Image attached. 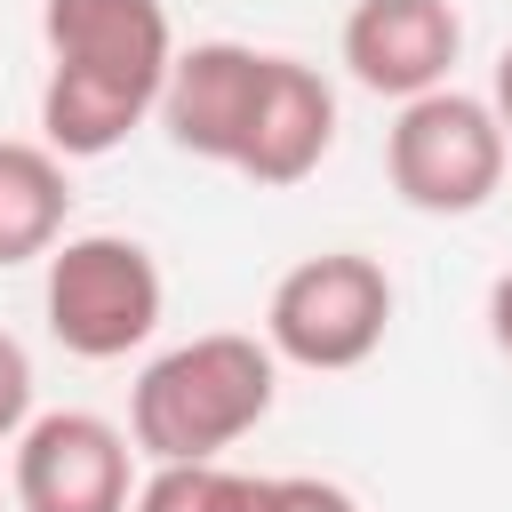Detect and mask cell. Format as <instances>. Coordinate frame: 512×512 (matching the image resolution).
I'll return each instance as SVG.
<instances>
[{
	"instance_id": "cell-3",
	"label": "cell",
	"mask_w": 512,
	"mask_h": 512,
	"mask_svg": "<svg viewBox=\"0 0 512 512\" xmlns=\"http://www.w3.org/2000/svg\"><path fill=\"white\" fill-rule=\"evenodd\" d=\"M160 264L144 240L128 232H80V240H56L48 248V280H40V312H48V336L72 352V360H120L136 352L152 328H160Z\"/></svg>"
},
{
	"instance_id": "cell-14",
	"label": "cell",
	"mask_w": 512,
	"mask_h": 512,
	"mask_svg": "<svg viewBox=\"0 0 512 512\" xmlns=\"http://www.w3.org/2000/svg\"><path fill=\"white\" fill-rule=\"evenodd\" d=\"M488 336H496V344L512 352V272H504V280L488 288Z\"/></svg>"
},
{
	"instance_id": "cell-13",
	"label": "cell",
	"mask_w": 512,
	"mask_h": 512,
	"mask_svg": "<svg viewBox=\"0 0 512 512\" xmlns=\"http://www.w3.org/2000/svg\"><path fill=\"white\" fill-rule=\"evenodd\" d=\"M264 512H360L336 480H312V472H280L264 480Z\"/></svg>"
},
{
	"instance_id": "cell-2",
	"label": "cell",
	"mask_w": 512,
	"mask_h": 512,
	"mask_svg": "<svg viewBox=\"0 0 512 512\" xmlns=\"http://www.w3.org/2000/svg\"><path fill=\"white\" fill-rule=\"evenodd\" d=\"M272 392H280L272 344H256L240 328H208L192 344H168L136 376L128 440L152 464H200V456H224L232 440H248L272 416Z\"/></svg>"
},
{
	"instance_id": "cell-1",
	"label": "cell",
	"mask_w": 512,
	"mask_h": 512,
	"mask_svg": "<svg viewBox=\"0 0 512 512\" xmlns=\"http://www.w3.org/2000/svg\"><path fill=\"white\" fill-rule=\"evenodd\" d=\"M48 88H40V144L56 160H104L128 144L144 112H160V80L176 64V32L160 0H48Z\"/></svg>"
},
{
	"instance_id": "cell-9",
	"label": "cell",
	"mask_w": 512,
	"mask_h": 512,
	"mask_svg": "<svg viewBox=\"0 0 512 512\" xmlns=\"http://www.w3.org/2000/svg\"><path fill=\"white\" fill-rule=\"evenodd\" d=\"M328 144H336V88L296 56H264L256 112H248V136H240L232 168L264 192H288L328 160Z\"/></svg>"
},
{
	"instance_id": "cell-4",
	"label": "cell",
	"mask_w": 512,
	"mask_h": 512,
	"mask_svg": "<svg viewBox=\"0 0 512 512\" xmlns=\"http://www.w3.org/2000/svg\"><path fill=\"white\" fill-rule=\"evenodd\" d=\"M504 152H512V136L496 128V112L480 96L424 88L400 104V120L384 136V176L416 216H472L496 200Z\"/></svg>"
},
{
	"instance_id": "cell-11",
	"label": "cell",
	"mask_w": 512,
	"mask_h": 512,
	"mask_svg": "<svg viewBox=\"0 0 512 512\" xmlns=\"http://www.w3.org/2000/svg\"><path fill=\"white\" fill-rule=\"evenodd\" d=\"M128 512H264V480L224 472L216 456H200V464H152V480L128 496Z\"/></svg>"
},
{
	"instance_id": "cell-7",
	"label": "cell",
	"mask_w": 512,
	"mask_h": 512,
	"mask_svg": "<svg viewBox=\"0 0 512 512\" xmlns=\"http://www.w3.org/2000/svg\"><path fill=\"white\" fill-rule=\"evenodd\" d=\"M464 56V16L448 0H352L344 16V64L368 96H424V88H448Z\"/></svg>"
},
{
	"instance_id": "cell-10",
	"label": "cell",
	"mask_w": 512,
	"mask_h": 512,
	"mask_svg": "<svg viewBox=\"0 0 512 512\" xmlns=\"http://www.w3.org/2000/svg\"><path fill=\"white\" fill-rule=\"evenodd\" d=\"M64 208H72L64 160H56L48 144L0 136V272L48 256V248L64 240Z\"/></svg>"
},
{
	"instance_id": "cell-6",
	"label": "cell",
	"mask_w": 512,
	"mask_h": 512,
	"mask_svg": "<svg viewBox=\"0 0 512 512\" xmlns=\"http://www.w3.org/2000/svg\"><path fill=\"white\" fill-rule=\"evenodd\" d=\"M136 448L88 408H48L16 432V512H128Z\"/></svg>"
},
{
	"instance_id": "cell-5",
	"label": "cell",
	"mask_w": 512,
	"mask_h": 512,
	"mask_svg": "<svg viewBox=\"0 0 512 512\" xmlns=\"http://www.w3.org/2000/svg\"><path fill=\"white\" fill-rule=\"evenodd\" d=\"M392 328V272L360 248H328V256H304L272 280V304H264V344L272 360H296V368H360Z\"/></svg>"
},
{
	"instance_id": "cell-8",
	"label": "cell",
	"mask_w": 512,
	"mask_h": 512,
	"mask_svg": "<svg viewBox=\"0 0 512 512\" xmlns=\"http://www.w3.org/2000/svg\"><path fill=\"white\" fill-rule=\"evenodd\" d=\"M256 80H264V48H248V40H192V48H176V64L160 80L168 144L192 152V160L232 168L240 136H248V112H256Z\"/></svg>"
},
{
	"instance_id": "cell-12",
	"label": "cell",
	"mask_w": 512,
	"mask_h": 512,
	"mask_svg": "<svg viewBox=\"0 0 512 512\" xmlns=\"http://www.w3.org/2000/svg\"><path fill=\"white\" fill-rule=\"evenodd\" d=\"M32 424V360H24V344L0 328V440H16Z\"/></svg>"
},
{
	"instance_id": "cell-15",
	"label": "cell",
	"mask_w": 512,
	"mask_h": 512,
	"mask_svg": "<svg viewBox=\"0 0 512 512\" xmlns=\"http://www.w3.org/2000/svg\"><path fill=\"white\" fill-rule=\"evenodd\" d=\"M488 112H496V128L512 136V48L496 56V96H488Z\"/></svg>"
}]
</instances>
